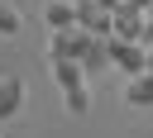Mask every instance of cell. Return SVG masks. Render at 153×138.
Returning a JSON list of instances; mask_svg holds the SVG:
<instances>
[{"mask_svg": "<svg viewBox=\"0 0 153 138\" xmlns=\"http://www.w3.org/2000/svg\"><path fill=\"white\" fill-rule=\"evenodd\" d=\"M110 67L124 76H139V71H148V48L134 38H110Z\"/></svg>", "mask_w": 153, "mask_h": 138, "instance_id": "cell-1", "label": "cell"}, {"mask_svg": "<svg viewBox=\"0 0 153 138\" xmlns=\"http://www.w3.org/2000/svg\"><path fill=\"white\" fill-rule=\"evenodd\" d=\"M76 29H86V33H96V38H110V33H115V14L100 10L96 0H76Z\"/></svg>", "mask_w": 153, "mask_h": 138, "instance_id": "cell-2", "label": "cell"}, {"mask_svg": "<svg viewBox=\"0 0 153 138\" xmlns=\"http://www.w3.org/2000/svg\"><path fill=\"white\" fill-rule=\"evenodd\" d=\"M81 48H86V29H57L48 43V57H76L81 62Z\"/></svg>", "mask_w": 153, "mask_h": 138, "instance_id": "cell-3", "label": "cell"}, {"mask_svg": "<svg viewBox=\"0 0 153 138\" xmlns=\"http://www.w3.org/2000/svg\"><path fill=\"white\" fill-rule=\"evenodd\" d=\"M24 109V76H0V124Z\"/></svg>", "mask_w": 153, "mask_h": 138, "instance_id": "cell-4", "label": "cell"}, {"mask_svg": "<svg viewBox=\"0 0 153 138\" xmlns=\"http://www.w3.org/2000/svg\"><path fill=\"white\" fill-rule=\"evenodd\" d=\"M43 24L57 33V29H76V0H48L43 5Z\"/></svg>", "mask_w": 153, "mask_h": 138, "instance_id": "cell-5", "label": "cell"}, {"mask_svg": "<svg viewBox=\"0 0 153 138\" xmlns=\"http://www.w3.org/2000/svg\"><path fill=\"white\" fill-rule=\"evenodd\" d=\"M139 33H143V10L120 5V10H115V33H110V38H134V43H139Z\"/></svg>", "mask_w": 153, "mask_h": 138, "instance_id": "cell-6", "label": "cell"}, {"mask_svg": "<svg viewBox=\"0 0 153 138\" xmlns=\"http://www.w3.org/2000/svg\"><path fill=\"white\" fill-rule=\"evenodd\" d=\"M81 67H86V71H105V67H110V38H96V33H86Z\"/></svg>", "mask_w": 153, "mask_h": 138, "instance_id": "cell-7", "label": "cell"}, {"mask_svg": "<svg viewBox=\"0 0 153 138\" xmlns=\"http://www.w3.org/2000/svg\"><path fill=\"white\" fill-rule=\"evenodd\" d=\"M53 81H57L62 90H72V86H86V67H81L76 57H53Z\"/></svg>", "mask_w": 153, "mask_h": 138, "instance_id": "cell-8", "label": "cell"}, {"mask_svg": "<svg viewBox=\"0 0 153 138\" xmlns=\"http://www.w3.org/2000/svg\"><path fill=\"white\" fill-rule=\"evenodd\" d=\"M124 100H129V105H139V109H148V105H153V71H139V76H129V90H124Z\"/></svg>", "mask_w": 153, "mask_h": 138, "instance_id": "cell-9", "label": "cell"}, {"mask_svg": "<svg viewBox=\"0 0 153 138\" xmlns=\"http://www.w3.org/2000/svg\"><path fill=\"white\" fill-rule=\"evenodd\" d=\"M62 105H67V114L81 119V114L91 109V90H86V86H72V90H62Z\"/></svg>", "mask_w": 153, "mask_h": 138, "instance_id": "cell-10", "label": "cell"}, {"mask_svg": "<svg viewBox=\"0 0 153 138\" xmlns=\"http://www.w3.org/2000/svg\"><path fill=\"white\" fill-rule=\"evenodd\" d=\"M19 33V10L10 0H0V38H14Z\"/></svg>", "mask_w": 153, "mask_h": 138, "instance_id": "cell-11", "label": "cell"}, {"mask_svg": "<svg viewBox=\"0 0 153 138\" xmlns=\"http://www.w3.org/2000/svg\"><path fill=\"white\" fill-rule=\"evenodd\" d=\"M96 5H100V10H110V14H115V10H120V5H124V0H96Z\"/></svg>", "mask_w": 153, "mask_h": 138, "instance_id": "cell-12", "label": "cell"}, {"mask_svg": "<svg viewBox=\"0 0 153 138\" xmlns=\"http://www.w3.org/2000/svg\"><path fill=\"white\" fill-rule=\"evenodd\" d=\"M124 5H134V10H143V14L153 10V0H124Z\"/></svg>", "mask_w": 153, "mask_h": 138, "instance_id": "cell-13", "label": "cell"}]
</instances>
